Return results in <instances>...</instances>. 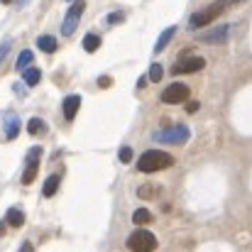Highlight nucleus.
<instances>
[{
	"label": "nucleus",
	"instance_id": "ddd939ff",
	"mask_svg": "<svg viewBox=\"0 0 252 252\" xmlns=\"http://www.w3.org/2000/svg\"><path fill=\"white\" fill-rule=\"evenodd\" d=\"M37 47H39L42 52L52 54V52H57V39H54L52 34H42V37L37 39Z\"/></svg>",
	"mask_w": 252,
	"mask_h": 252
},
{
	"label": "nucleus",
	"instance_id": "b1692460",
	"mask_svg": "<svg viewBox=\"0 0 252 252\" xmlns=\"http://www.w3.org/2000/svg\"><path fill=\"white\" fill-rule=\"evenodd\" d=\"M152 191H155L152 186H140V191H137V196H140V198H152Z\"/></svg>",
	"mask_w": 252,
	"mask_h": 252
},
{
	"label": "nucleus",
	"instance_id": "f3484780",
	"mask_svg": "<svg viewBox=\"0 0 252 252\" xmlns=\"http://www.w3.org/2000/svg\"><path fill=\"white\" fill-rule=\"evenodd\" d=\"M22 223H25V213H22L20 208H10V211H7V225L20 228Z\"/></svg>",
	"mask_w": 252,
	"mask_h": 252
},
{
	"label": "nucleus",
	"instance_id": "f03ea898",
	"mask_svg": "<svg viewBox=\"0 0 252 252\" xmlns=\"http://www.w3.org/2000/svg\"><path fill=\"white\" fill-rule=\"evenodd\" d=\"M171 164H174V157H171L169 152L147 150V152H142V157L137 159V171H142V174H155V171L169 169Z\"/></svg>",
	"mask_w": 252,
	"mask_h": 252
},
{
	"label": "nucleus",
	"instance_id": "5701e85b",
	"mask_svg": "<svg viewBox=\"0 0 252 252\" xmlns=\"http://www.w3.org/2000/svg\"><path fill=\"white\" fill-rule=\"evenodd\" d=\"M123 20H125L123 12H110V15H108V25H115V22H123Z\"/></svg>",
	"mask_w": 252,
	"mask_h": 252
},
{
	"label": "nucleus",
	"instance_id": "0eeeda50",
	"mask_svg": "<svg viewBox=\"0 0 252 252\" xmlns=\"http://www.w3.org/2000/svg\"><path fill=\"white\" fill-rule=\"evenodd\" d=\"M230 32H233L230 25H220V27H216V30H208V32L198 34V42H206V44H223V42H228Z\"/></svg>",
	"mask_w": 252,
	"mask_h": 252
},
{
	"label": "nucleus",
	"instance_id": "bb28decb",
	"mask_svg": "<svg viewBox=\"0 0 252 252\" xmlns=\"http://www.w3.org/2000/svg\"><path fill=\"white\" fill-rule=\"evenodd\" d=\"M110 84H113V81H110V76H100V79H98V86H100V88H108Z\"/></svg>",
	"mask_w": 252,
	"mask_h": 252
},
{
	"label": "nucleus",
	"instance_id": "f257e3e1",
	"mask_svg": "<svg viewBox=\"0 0 252 252\" xmlns=\"http://www.w3.org/2000/svg\"><path fill=\"white\" fill-rule=\"evenodd\" d=\"M238 2H245V0H216L213 5H208V7H203V10L193 12V15H191V20H189V27H191V30H201V27L211 25L216 17H220L225 10H230V7H233V5H238Z\"/></svg>",
	"mask_w": 252,
	"mask_h": 252
},
{
	"label": "nucleus",
	"instance_id": "dca6fc26",
	"mask_svg": "<svg viewBox=\"0 0 252 252\" xmlns=\"http://www.w3.org/2000/svg\"><path fill=\"white\" fill-rule=\"evenodd\" d=\"M132 223H135V225H147V223H152V213H150L147 208H137V211L132 213Z\"/></svg>",
	"mask_w": 252,
	"mask_h": 252
},
{
	"label": "nucleus",
	"instance_id": "6ab92c4d",
	"mask_svg": "<svg viewBox=\"0 0 252 252\" xmlns=\"http://www.w3.org/2000/svg\"><path fill=\"white\" fill-rule=\"evenodd\" d=\"M32 59H34V54H32L30 49H25V52L17 57V64H15V66H17V71H25V69L32 64Z\"/></svg>",
	"mask_w": 252,
	"mask_h": 252
},
{
	"label": "nucleus",
	"instance_id": "393cba45",
	"mask_svg": "<svg viewBox=\"0 0 252 252\" xmlns=\"http://www.w3.org/2000/svg\"><path fill=\"white\" fill-rule=\"evenodd\" d=\"M198 108H201V105H198V100H189V103H186V110H189V113H196Z\"/></svg>",
	"mask_w": 252,
	"mask_h": 252
},
{
	"label": "nucleus",
	"instance_id": "a211bd4d",
	"mask_svg": "<svg viewBox=\"0 0 252 252\" xmlns=\"http://www.w3.org/2000/svg\"><path fill=\"white\" fill-rule=\"evenodd\" d=\"M22 79H25V84L27 86H37L39 84V79H42V71H39V69H30V66H27V69L22 71Z\"/></svg>",
	"mask_w": 252,
	"mask_h": 252
},
{
	"label": "nucleus",
	"instance_id": "f8f14e48",
	"mask_svg": "<svg viewBox=\"0 0 252 252\" xmlns=\"http://www.w3.org/2000/svg\"><path fill=\"white\" fill-rule=\"evenodd\" d=\"M57 191H59V174H52V176L44 181V186H42V193H44L47 198H52Z\"/></svg>",
	"mask_w": 252,
	"mask_h": 252
},
{
	"label": "nucleus",
	"instance_id": "4be33fe9",
	"mask_svg": "<svg viewBox=\"0 0 252 252\" xmlns=\"http://www.w3.org/2000/svg\"><path fill=\"white\" fill-rule=\"evenodd\" d=\"M120 162H123V164L132 162V150H130V147H123V150H120Z\"/></svg>",
	"mask_w": 252,
	"mask_h": 252
},
{
	"label": "nucleus",
	"instance_id": "aec40b11",
	"mask_svg": "<svg viewBox=\"0 0 252 252\" xmlns=\"http://www.w3.org/2000/svg\"><path fill=\"white\" fill-rule=\"evenodd\" d=\"M98 47H100V37H98V34H93V32H91V34H86L84 37V49L86 52H95Z\"/></svg>",
	"mask_w": 252,
	"mask_h": 252
},
{
	"label": "nucleus",
	"instance_id": "39448f33",
	"mask_svg": "<svg viewBox=\"0 0 252 252\" xmlns=\"http://www.w3.org/2000/svg\"><path fill=\"white\" fill-rule=\"evenodd\" d=\"M84 10H86L84 0H76V2L69 7V12H66V17H64V25H62V34H64V37L74 34V30H76V25H79V20H81Z\"/></svg>",
	"mask_w": 252,
	"mask_h": 252
},
{
	"label": "nucleus",
	"instance_id": "4468645a",
	"mask_svg": "<svg viewBox=\"0 0 252 252\" xmlns=\"http://www.w3.org/2000/svg\"><path fill=\"white\" fill-rule=\"evenodd\" d=\"M37 169H39V159H32V162H27L25 174H22V184H32V181H34V176H37Z\"/></svg>",
	"mask_w": 252,
	"mask_h": 252
},
{
	"label": "nucleus",
	"instance_id": "423d86ee",
	"mask_svg": "<svg viewBox=\"0 0 252 252\" xmlns=\"http://www.w3.org/2000/svg\"><path fill=\"white\" fill-rule=\"evenodd\" d=\"M189 86L186 84H171L164 88V93H162V103H167V105H176V103H186L189 100Z\"/></svg>",
	"mask_w": 252,
	"mask_h": 252
},
{
	"label": "nucleus",
	"instance_id": "6e6552de",
	"mask_svg": "<svg viewBox=\"0 0 252 252\" xmlns=\"http://www.w3.org/2000/svg\"><path fill=\"white\" fill-rule=\"evenodd\" d=\"M206 66V59H201V57H184L181 62H176L174 64V74H196V71H201Z\"/></svg>",
	"mask_w": 252,
	"mask_h": 252
},
{
	"label": "nucleus",
	"instance_id": "412c9836",
	"mask_svg": "<svg viewBox=\"0 0 252 252\" xmlns=\"http://www.w3.org/2000/svg\"><path fill=\"white\" fill-rule=\"evenodd\" d=\"M162 76H164V69H162L159 64H152V66H150V81L157 84V81H162Z\"/></svg>",
	"mask_w": 252,
	"mask_h": 252
},
{
	"label": "nucleus",
	"instance_id": "7ed1b4c3",
	"mask_svg": "<svg viewBox=\"0 0 252 252\" xmlns=\"http://www.w3.org/2000/svg\"><path fill=\"white\" fill-rule=\"evenodd\" d=\"M189 137H191V132L186 125H171L167 130L155 132V140L164 142V145H184V142H189Z\"/></svg>",
	"mask_w": 252,
	"mask_h": 252
},
{
	"label": "nucleus",
	"instance_id": "2eb2a0df",
	"mask_svg": "<svg viewBox=\"0 0 252 252\" xmlns=\"http://www.w3.org/2000/svg\"><path fill=\"white\" fill-rule=\"evenodd\" d=\"M27 132H30V135H44V132H47V123L39 120V118H32V120L27 123Z\"/></svg>",
	"mask_w": 252,
	"mask_h": 252
},
{
	"label": "nucleus",
	"instance_id": "9d476101",
	"mask_svg": "<svg viewBox=\"0 0 252 252\" xmlns=\"http://www.w3.org/2000/svg\"><path fill=\"white\" fill-rule=\"evenodd\" d=\"M20 132V118L17 115H7L5 118V137L7 140H15Z\"/></svg>",
	"mask_w": 252,
	"mask_h": 252
},
{
	"label": "nucleus",
	"instance_id": "c756f323",
	"mask_svg": "<svg viewBox=\"0 0 252 252\" xmlns=\"http://www.w3.org/2000/svg\"><path fill=\"white\" fill-rule=\"evenodd\" d=\"M0 2H5V5H7V2H12V0H0Z\"/></svg>",
	"mask_w": 252,
	"mask_h": 252
},
{
	"label": "nucleus",
	"instance_id": "9b49d317",
	"mask_svg": "<svg viewBox=\"0 0 252 252\" xmlns=\"http://www.w3.org/2000/svg\"><path fill=\"white\" fill-rule=\"evenodd\" d=\"M174 34H176V27H167V30L159 34V39H157V44H155V52H157V54L167 49V44L171 42V37H174Z\"/></svg>",
	"mask_w": 252,
	"mask_h": 252
},
{
	"label": "nucleus",
	"instance_id": "20e7f679",
	"mask_svg": "<svg viewBox=\"0 0 252 252\" xmlns=\"http://www.w3.org/2000/svg\"><path fill=\"white\" fill-rule=\"evenodd\" d=\"M127 250L132 252H152L157 250V238L150 230H135L127 238Z\"/></svg>",
	"mask_w": 252,
	"mask_h": 252
},
{
	"label": "nucleus",
	"instance_id": "cd10ccee",
	"mask_svg": "<svg viewBox=\"0 0 252 252\" xmlns=\"http://www.w3.org/2000/svg\"><path fill=\"white\" fill-rule=\"evenodd\" d=\"M20 252H34V250H32V245H30V243H25V245H22V250H20Z\"/></svg>",
	"mask_w": 252,
	"mask_h": 252
},
{
	"label": "nucleus",
	"instance_id": "a878e982",
	"mask_svg": "<svg viewBox=\"0 0 252 252\" xmlns=\"http://www.w3.org/2000/svg\"><path fill=\"white\" fill-rule=\"evenodd\" d=\"M7 49H10V39H5V42H2V47H0V62L5 59V54H7Z\"/></svg>",
	"mask_w": 252,
	"mask_h": 252
},
{
	"label": "nucleus",
	"instance_id": "1a4fd4ad",
	"mask_svg": "<svg viewBox=\"0 0 252 252\" xmlns=\"http://www.w3.org/2000/svg\"><path fill=\"white\" fill-rule=\"evenodd\" d=\"M79 108H81V95H66L64 98V118L66 120H74Z\"/></svg>",
	"mask_w": 252,
	"mask_h": 252
},
{
	"label": "nucleus",
	"instance_id": "c85d7f7f",
	"mask_svg": "<svg viewBox=\"0 0 252 252\" xmlns=\"http://www.w3.org/2000/svg\"><path fill=\"white\" fill-rule=\"evenodd\" d=\"M27 2H30V0H17V7H25Z\"/></svg>",
	"mask_w": 252,
	"mask_h": 252
}]
</instances>
